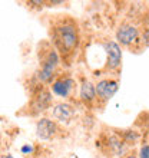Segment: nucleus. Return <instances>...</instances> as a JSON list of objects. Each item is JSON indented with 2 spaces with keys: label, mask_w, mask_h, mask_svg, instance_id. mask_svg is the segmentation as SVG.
Segmentation results:
<instances>
[{
  "label": "nucleus",
  "mask_w": 149,
  "mask_h": 158,
  "mask_svg": "<svg viewBox=\"0 0 149 158\" xmlns=\"http://www.w3.org/2000/svg\"><path fill=\"white\" fill-rule=\"evenodd\" d=\"M142 40H143V43H145L146 46H149V25L145 27V30H143V35H142Z\"/></svg>",
  "instance_id": "9b49d317"
},
{
  "label": "nucleus",
  "mask_w": 149,
  "mask_h": 158,
  "mask_svg": "<svg viewBox=\"0 0 149 158\" xmlns=\"http://www.w3.org/2000/svg\"><path fill=\"white\" fill-rule=\"evenodd\" d=\"M74 88H76V81L69 75H58L52 83V91L62 98L70 96L73 94Z\"/></svg>",
  "instance_id": "423d86ee"
},
{
  "label": "nucleus",
  "mask_w": 149,
  "mask_h": 158,
  "mask_svg": "<svg viewBox=\"0 0 149 158\" xmlns=\"http://www.w3.org/2000/svg\"><path fill=\"white\" fill-rule=\"evenodd\" d=\"M116 39L120 42V45L131 48V46H133L135 43L139 42V30L133 25L125 23L116 32Z\"/></svg>",
  "instance_id": "0eeeda50"
},
{
  "label": "nucleus",
  "mask_w": 149,
  "mask_h": 158,
  "mask_svg": "<svg viewBox=\"0 0 149 158\" xmlns=\"http://www.w3.org/2000/svg\"><path fill=\"white\" fill-rule=\"evenodd\" d=\"M39 60H40V68L37 72L39 81L42 83L53 82L58 76L59 63H60V58L54 46L50 45L49 42H45L39 50Z\"/></svg>",
  "instance_id": "f03ea898"
},
{
  "label": "nucleus",
  "mask_w": 149,
  "mask_h": 158,
  "mask_svg": "<svg viewBox=\"0 0 149 158\" xmlns=\"http://www.w3.org/2000/svg\"><path fill=\"white\" fill-rule=\"evenodd\" d=\"M126 158H136V155H133V154H131V155H128Z\"/></svg>",
  "instance_id": "ddd939ff"
},
{
  "label": "nucleus",
  "mask_w": 149,
  "mask_h": 158,
  "mask_svg": "<svg viewBox=\"0 0 149 158\" xmlns=\"http://www.w3.org/2000/svg\"><path fill=\"white\" fill-rule=\"evenodd\" d=\"M50 105H52L50 91L43 85H37V88L32 94V99L27 105V114L32 115V117H36L39 114L45 112L46 109H49Z\"/></svg>",
  "instance_id": "7ed1b4c3"
},
{
  "label": "nucleus",
  "mask_w": 149,
  "mask_h": 158,
  "mask_svg": "<svg viewBox=\"0 0 149 158\" xmlns=\"http://www.w3.org/2000/svg\"><path fill=\"white\" fill-rule=\"evenodd\" d=\"M2 158H13V157H12V155H3Z\"/></svg>",
  "instance_id": "4468645a"
},
{
  "label": "nucleus",
  "mask_w": 149,
  "mask_h": 158,
  "mask_svg": "<svg viewBox=\"0 0 149 158\" xmlns=\"http://www.w3.org/2000/svg\"><path fill=\"white\" fill-rule=\"evenodd\" d=\"M80 99L86 105H91L93 102H96L95 85L91 81H87V79H83L82 83H80Z\"/></svg>",
  "instance_id": "9d476101"
},
{
  "label": "nucleus",
  "mask_w": 149,
  "mask_h": 158,
  "mask_svg": "<svg viewBox=\"0 0 149 158\" xmlns=\"http://www.w3.org/2000/svg\"><path fill=\"white\" fill-rule=\"evenodd\" d=\"M62 128L58 125L56 121L47 119V118H42L37 121L36 124V134L37 137L42 139H54L58 137L63 135Z\"/></svg>",
  "instance_id": "20e7f679"
},
{
  "label": "nucleus",
  "mask_w": 149,
  "mask_h": 158,
  "mask_svg": "<svg viewBox=\"0 0 149 158\" xmlns=\"http://www.w3.org/2000/svg\"><path fill=\"white\" fill-rule=\"evenodd\" d=\"M105 49L108 52V69L109 71H115L120 66V60H122V50L116 42L111 40L106 42Z\"/></svg>",
  "instance_id": "1a4fd4ad"
},
{
  "label": "nucleus",
  "mask_w": 149,
  "mask_h": 158,
  "mask_svg": "<svg viewBox=\"0 0 149 158\" xmlns=\"http://www.w3.org/2000/svg\"><path fill=\"white\" fill-rule=\"evenodd\" d=\"M50 38H52V45L58 50L60 60L69 66L80 42L79 25L76 19L63 15L53 16L50 26Z\"/></svg>",
  "instance_id": "f257e3e1"
},
{
  "label": "nucleus",
  "mask_w": 149,
  "mask_h": 158,
  "mask_svg": "<svg viewBox=\"0 0 149 158\" xmlns=\"http://www.w3.org/2000/svg\"><path fill=\"white\" fill-rule=\"evenodd\" d=\"M118 81L116 79H102L95 85L96 89V102L105 105L118 91Z\"/></svg>",
  "instance_id": "39448f33"
},
{
  "label": "nucleus",
  "mask_w": 149,
  "mask_h": 158,
  "mask_svg": "<svg viewBox=\"0 0 149 158\" xmlns=\"http://www.w3.org/2000/svg\"><path fill=\"white\" fill-rule=\"evenodd\" d=\"M74 114H76L74 108L70 104H66V102H59V104L52 106V117H53V119H56L58 122H62V124L72 122V119L74 118Z\"/></svg>",
  "instance_id": "6e6552de"
},
{
  "label": "nucleus",
  "mask_w": 149,
  "mask_h": 158,
  "mask_svg": "<svg viewBox=\"0 0 149 158\" xmlns=\"http://www.w3.org/2000/svg\"><path fill=\"white\" fill-rule=\"evenodd\" d=\"M141 158H149V145H143L141 148Z\"/></svg>",
  "instance_id": "f8f14e48"
}]
</instances>
